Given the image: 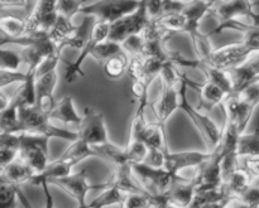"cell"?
Listing matches in <instances>:
<instances>
[{
  "label": "cell",
  "mask_w": 259,
  "mask_h": 208,
  "mask_svg": "<svg viewBox=\"0 0 259 208\" xmlns=\"http://www.w3.org/2000/svg\"><path fill=\"white\" fill-rule=\"evenodd\" d=\"M177 88H179V96H180V109L189 116L191 123L194 124L196 130L201 135L202 140H204L205 145L207 146L209 151H214L220 144L223 135V129L215 124V121L211 118L206 115L204 111H200L197 108L190 103L189 98H187V85L186 75L184 72L181 73L179 83H177Z\"/></svg>",
  "instance_id": "1"
},
{
  "label": "cell",
  "mask_w": 259,
  "mask_h": 208,
  "mask_svg": "<svg viewBox=\"0 0 259 208\" xmlns=\"http://www.w3.org/2000/svg\"><path fill=\"white\" fill-rule=\"evenodd\" d=\"M19 120L22 124V133H34L48 138H58L73 143L78 139L77 131L58 128L51 123L48 115L35 106H22L19 108Z\"/></svg>",
  "instance_id": "2"
},
{
  "label": "cell",
  "mask_w": 259,
  "mask_h": 208,
  "mask_svg": "<svg viewBox=\"0 0 259 208\" xmlns=\"http://www.w3.org/2000/svg\"><path fill=\"white\" fill-rule=\"evenodd\" d=\"M20 134V149L19 158L24 161L37 174H40L47 166L48 155H50V140L51 138L34 133H19Z\"/></svg>",
  "instance_id": "3"
},
{
  "label": "cell",
  "mask_w": 259,
  "mask_h": 208,
  "mask_svg": "<svg viewBox=\"0 0 259 208\" xmlns=\"http://www.w3.org/2000/svg\"><path fill=\"white\" fill-rule=\"evenodd\" d=\"M139 5L141 0H96L89 5H83L80 13L113 24L136 12Z\"/></svg>",
  "instance_id": "4"
},
{
  "label": "cell",
  "mask_w": 259,
  "mask_h": 208,
  "mask_svg": "<svg viewBox=\"0 0 259 208\" xmlns=\"http://www.w3.org/2000/svg\"><path fill=\"white\" fill-rule=\"evenodd\" d=\"M134 176L151 196L166 193L180 176H174L164 168H154L146 163L131 164Z\"/></svg>",
  "instance_id": "5"
},
{
  "label": "cell",
  "mask_w": 259,
  "mask_h": 208,
  "mask_svg": "<svg viewBox=\"0 0 259 208\" xmlns=\"http://www.w3.org/2000/svg\"><path fill=\"white\" fill-rule=\"evenodd\" d=\"M76 131L78 134V139L88 143L90 146H98L110 141L104 114L91 106L85 108L81 125Z\"/></svg>",
  "instance_id": "6"
},
{
  "label": "cell",
  "mask_w": 259,
  "mask_h": 208,
  "mask_svg": "<svg viewBox=\"0 0 259 208\" xmlns=\"http://www.w3.org/2000/svg\"><path fill=\"white\" fill-rule=\"evenodd\" d=\"M250 56H252L250 50L240 40V42L233 43V44L212 49L204 60L200 61L211 67L229 71L243 65Z\"/></svg>",
  "instance_id": "7"
},
{
  "label": "cell",
  "mask_w": 259,
  "mask_h": 208,
  "mask_svg": "<svg viewBox=\"0 0 259 208\" xmlns=\"http://www.w3.org/2000/svg\"><path fill=\"white\" fill-rule=\"evenodd\" d=\"M209 14L219 20L218 25L243 17L249 18L253 24L259 25V14L250 0H222L210 8Z\"/></svg>",
  "instance_id": "8"
},
{
  "label": "cell",
  "mask_w": 259,
  "mask_h": 208,
  "mask_svg": "<svg viewBox=\"0 0 259 208\" xmlns=\"http://www.w3.org/2000/svg\"><path fill=\"white\" fill-rule=\"evenodd\" d=\"M50 184H56L65 189L68 194L73 197L77 202V207H86L89 203H86V197L91 191H98L101 189L104 191L110 186V182H105L103 184H93L89 181V176L86 169H82L81 172L76 174L66 177L62 179H56V181L48 182Z\"/></svg>",
  "instance_id": "9"
},
{
  "label": "cell",
  "mask_w": 259,
  "mask_h": 208,
  "mask_svg": "<svg viewBox=\"0 0 259 208\" xmlns=\"http://www.w3.org/2000/svg\"><path fill=\"white\" fill-rule=\"evenodd\" d=\"M223 162H224V157L219 151H211L209 159L197 168L196 174H195L194 181L196 184V189L218 188V187L224 186Z\"/></svg>",
  "instance_id": "10"
},
{
  "label": "cell",
  "mask_w": 259,
  "mask_h": 208,
  "mask_svg": "<svg viewBox=\"0 0 259 208\" xmlns=\"http://www.w3.org/2000/svg\"><path fill=\"white\" fill-rule=\"evenodd\" d=\"M179 81H177V83H179ZM177 83L161 82V92H159L158 98L154 103L156 121L164 129H166V123L168 121V119L180 109Z\"/></svg>",
  "instance_id": "11"
},
{
  "label": "cell",
  "mask_w": 259,
  "mask_h": 208,
  "mask_svg": "<svg viewBox=\"0 0 259 208\" xmlns=\"http://www.w3.org/2000/svg\"><path fill=\"white\" fill-rule=\"evenodd\" d=\"M210 151L186 150V151H167L164 169L174 176H179L181 171L186 168H199L210 157Z\"/></svg>",
  "instance_id": "12"
},
{
  "label": "cell",
  "mask_w": 259,
  "mask_h": 208,
  "mask_svg": "<svg viewBox=\"0 0 259 208\" xmlns=\"http://www.w3.org/2000/svg\"><path fill=\"white\" fill-rule=\"evenodd\" d=\"M58 82L57 70H53L46 75L40 76L35 81V90H37V101L35 108L39 109L46 115H50L53 109L57 105L55 98V90Z\"/></svg>",
  "instance_id": "13"
},
{
  "label": "cell",
  "mask_w": 259,
  "mask_h": 208,
  "mask_svg": "<svg viewBox=\"0 0 259 208\" xmlns=\"http://www.w3.org/2000/svg\"><path fill=\"white\" fill-rule=\"evenodd\" d=\"M239 105V128L242 134H244L248 124L252 120L254 110L259 105V81L248 86L244 90L235 92Z\"/></svg>",
  "instance_id": "14"
},
{
  "label": "cell",
  "mask_w": 259,
  "mask_h": 208,
  "mask_svg": "<svg viewBox=\"0 0 259 208\" xmlns=\"http://www.w3.org/2000/svg\"><path fill=\"white\" fill-rule=\"evenodd\" d=\"M186 81L189 87H192L199 93V105H197V109L200 111H206V113H209L217 105L224 103L225 98L228 97V95L222 88L218 87L214 83L209 82V81H206L205 83H197L195 81L190 80L187 76Z\"/></svg>",
  "instance_id": "15"
},
{
  "label": "cell",
  "mask_w": 259,
  "mask_h": 208,
  "mask_svg": "<svg viewBox=\"0 0 259 208\" xmlns=\"http://www.w3.org/2000/svg\"><path fill=\"white\" fill-rule=\"evenodd\" d=\"M196 193V184L194 178L186 179L179 177L166 192L169 204L180 208H190Z\"/></svg>",
  "instance_id": "16"
},
{
  "label": "cell",
  "mask_w": 259,
  "mask_h": 208,
  "mask_svg": "<svg viewBox=\"0 0 259 208\" xmlns=\"http://www.w3.org/2000/svg\"><path fill=\"white\" fill-rule=\"evenodd\" d=\"M75 166H77L76 162L61 155L58 159L51 162L47 166V168H46L42 173L37 174V176L30 181V184L38 186V183H39L40 181L52 182L56 181V179L66 178V177L72 174V169Z\"/></svg>",
  "instance_id": "17"
},
{
  "label": "cell",
  "mask_w": 259,
  "mask_h": 208,
  "mask_svg": "<svg viewBox=\"0 0 259 208\" xmlns=\"http://www.w3.org/2000/svg\"><path fill=\"white\" fill-rule=\"evenodd\" d=\"M109 182H110L114 187H116L121 193L125 194V196L133 193L148 194L146 192V189L142 187V184L139 183L138 179L136 178L131 166H125L121 167V168L114 169L111 181Z\"/></svg>",
  "instance_id": "18"
},
{
  "label": "cell",
  "mask_w": 259,
  "mask_h": 208,
  "mask_svg": "<svg viewBox=\"0 0 259 208\" xmlns=\"http://www.w3.org/2000/svg\"><path fill=\"white\" fill-rule=\"evenodd\" d=\"M37 176L32 167L28 166L24 161L20 158L15 159L13 163L2 169V182L13 184V186H20L23 183H30L34 177Z\"/></svg>",
  "instance_id": "19"
},
{
  "label": "cell",
  "mask_w": 259,
  "mask_h": 208,
  "mask_svg": "<svg viewBox=\"0 0 259 208\" xmlns=\"http://www.w3.org/2000/svg\"><path fill=\"white\" fill-rule=\"evenodd\" d=\"M48 118H50V120L61 121L65 125H72L77 129L82 121V116L78 115L75 108L73 97L68 95L57 101V105L53 109L52 113L48 115Z\"/></svg>",
  "instance_id": "20"
},
{
  "label": "cell",
  "mask_w": 259,
  "mask_h": 208,
  "mask_svg": "<svg viewBox=\"0 0 259 208\" xmlns=\"http://www.w3.org/2000/svg\"><path fill=\"white\" fill-rule=\"evenodd\" d=\"M192 68H197V70L201 71L205 75V77H206V81L222 88L228 96L234 93V85H233V80L229 71L211 67V66L202 63L200 60H194Z\"/></svg>",
  "instance_id": "21"
},
{
  "label": "cell",
  "mask_w": 259,
  "mask_h": 208,
  "mask_svg": "<svg viewBox=\"0 0 259 208\" xmlns=\"http://www.w3.org/2000/svg\"><path fill=\"white\" fill-rule=\"evenodd\" d=\"M93 148L95 150L96 157L108 162L109 164L113 166L114 169L131 166L125 148H120V146L115 145L111 141H108V143L101 144V145L98 146H93Z\"/></svg>",
  "instance_id": "22"
},
{
  "label": "cell",
  "mask_w": 259,
  "mask_h": 208,
  "mask_svg": "<svg viewBox=\"0 0 259 208\" xmlns=\"http://www.w3.org/2000/svg\"><path fill=\"white\" fill-rule=\"evenodd\" d=\"M253 183V178L247 169L242 166L230 173V176L225 179L224 184L227 187V191L229 193L230 198H239Z\"/></svg>",
  "instance_id": "23"
},
{
  "label": "cell",
  "mask_w": 259,
  "mask_h": 208,
  "mask_svg": "<svg viewBox=\"0 0 259 208\" xmlns=\"http://www.w3.org/2000/svg\"><path fill=\"white\" fill-rule=\"evenodd\" d=\"M230 198L227 191V187L222 186L218 188H205L196 189L194 199L190 208H201L205 206H212V204H224Z\"/></svg>",
  "instance_id": "24"
},
{
  "label": "cell",
  "mask_w": 259,
  "mask_h": 208,
  "mask_svg": "<svg viewBox=\"0 0 259 208\" xmlns=\"http://www.w3.org/2000/svg\"><path fill=\"white\" fill-rule=\"evenodd\" d=\"M93 25H94L93 17H86L80 25H76L75 30L68 35L67 39L60 45L58 49H60L61 52H62V49L65 47L75 48V49H78V50L82 49V48L86 45V43H88L89 38H90V33H91V28H93Z\"/></svg>",
  "instance_id": "25"
},
{
  "label": "cell",
  "mask_w": 259,
  "mask_h": 208,
  "mask_svg": "<svg viewBox=\"0 0 259 208\" xmlns=\"http://www.w3.org/2000/svg\"><path fill=\"white\" fill-rule=\"evenodd\" d=\"M19 108L20 106L12 100V103L5 110L0 111V133H22Z\"/></svg>",
  "instance_id": "26"
},
{
  "label": "cell",
  "mask_w": 259,
  "mask_h": 208,
  "mask_svg": "<svg viewBox=\"0 0 259 208\" xmlns=\"http://www.w3.org/2000/svg\"><path fill=\"white\" fill-rule=\"evenodd\" d=\"M0 28H2V37L19 38L27 34V19L3 14L0 18Z\"/></svg>",
  "instance_id": "27"
},
{
  "label": "cell",
  "mask_w": 259,
  "mask_h": 208,
  "mask_svg": "<svg viewBox=\"0 0 259 208\" xmlns=\"http://www.w3.org/2000/svg\"><path fill=\"white\" fill-rule=\"evenodd\" d=\"M156 22L163 29V32H167V38L176 34V33H186L187 20L184 13L161 15V17L157 18Z\"/></svg>",
  "instance_id": "28"
},
{
  "label": "cell",
  "mask_w": 259,
  "mask_h": 208,
  "mask_svg": "<svg viewBox=\"0 0 259 208\" xmlns=\"http://www.w3.org/2000/svg\"><path fill=\"white\" fill-rule=\"evenodd\" d=\"M238 158H254L259 157V128L253 133L242 134L237 149Z\"/></svg>",
  "instance_id": "29"
},
{
  "label": "cell",
  "mask_w": 259,
  "mask_h": 208,
  "mask_svg": "<svg viewBox=\"0 0 259 208\" xmlns=\"http://www.w3.org/2000/svg\"><path fill=\"white\" fill-rule=\"evenodd\" d=\"M129 63H131V58L125 52H120L119 55L114 56V57L109 58L105 63L103 65L104 72L111 80H116L120 78L125 72H128Z\"/></svg>",
  "instance_id": "30"
},
{
  "label": "cell",
  "mask_w": 259,
  "mask_h": 208,
  "mask_svg": "<svg viewBox=\"0 0 259 208\" xmlns=\"http://www.w3.org/2000/svg\"><path fill=\"white\" fill-rule=\"evenodd\" d=\"M125 198V194L121 193L116 187L110 183L108 188L103 191V193L96 197L91 203L88 204V208H105L111 206H121Z\"/></svg>",
  "instance_id": "31"
},
{
  "label": "cell",
  "mask_w": 259,
  "mask_h": 208,
  "mask_svg": "<svg viewBox=\"0 0 259 208\" xmlns=\"http://www.w3.org/2000/svg\"><path fill=\"white\" fill-rule=\"evenodd\" d=\"M62 157H66V158L71 159L78 164L85 159L90 158V157H96V154L93 146H90L81 139H77L76 141L71 143V145L63 151Z\"/></svg>",
  "instance_id": "32"
},
{
  "label": "cell",
  "mask_w": 259,
  "mask_h": 208,
  "mask_svg": "<svg viewBox=\"0 0 259 208\" xmlns=\"http://www.w3.org/2000/svg\"><path fill=\"white\" fill-rule=\"evenodd\" d=\"M75 28H76V25H73L71 20L61 17V15H58L57 20H56V23H55V25H53L52 29L50 30L48 35H50V38L52 39V42L57 45V48H60V45L62 44L66 39H67L68 35H70L73 30H75Z\"/></svg>",
  "instance_id": "33"
},
{
  "label": "cell",
  "mask_w": 259,
  "mask_h": 208,
  "mask_svg": "<svg viewBox=\"0 0 259 208\" xmlns=\"http://www.w3.org/2000/svg\"><path fill=\"white\" fill-rule=\"evenodd\" d=\"M120 52H123V47H121L120 43H116L108 39L94 48L93 52H91V57L98 61L99 63H101V66H103L109 58L119 55Z\"/></svg>",
  "instance_id": "34"
},
{
  "label": "cell",
  "mask_w": 259,
  "mask_h": 208,
  "mask_svg": "<svg viewBox=\"0 0 259 208\" xmlns=\"http://www.w3.org/2000/svg\"><path fill=\"white\" fill-rule=\"evenodd\" d=\"M19 189V186L0 182V208H17Z\"/></svg>",
  "instance_id": "35"
},
{
  "label": "cell",
  "mask_w": 259,
  "mask_h": 208,
  "mask_svg": "<svg viewBox=\"0 0 259 208\" xmlns=\"http://www.w3.org/2000/svg\"><path fill=\"white\" fill-rule=\"evenodd\" d=\"M24 62L22 52L7 49L3 47L0 49V70L3 71H19L20 65Z\"/></svg>",
  "instance_id": "36"
},
{
  "label": "cell",
  "mask_w": 259,
  "mask_h": 208,
  "mask_svg": "<svg viewBox=\"0 0 259 208\" xmlns=\"http://www.w3.org/2000/svg\"><path fill=\"white\" fill-rule=\"evenodd\" d=\"M126 154H128L129 163L139 164L144 163L148 154V146L144 141H128L125 146Z\"/></svg>",
  "instance_id": "37"
},
{
  "label": "cell",
  "mask_w": 259,
  "mask_h": 208,
  "mask_svg": "<svg viewBox=\"0 0 259 208\" xmlns=\"http://www.w3.org/2000/svg\"><path fill=\"white\" fill-rule=\"evenodd\" d=\"M123 50L129 58L144 57V38L142 34H134L121 43Z\"/></svg>",
  "instance_id": "38"
},
{
  "label": "cell",
  "mask_w": 259,
  "mask_h": 208,
  "mask_svg": "<svg viewBox=\"0 0 259 208\" xmlns=\"http://www.w3.org/2000/svg\"><path fill=\"white\" fill-rule=\"evenodd\" d=\"M86 0H58L57 13L61 17L68 20H72L76 14H78L81 8L85 5Z\"/></svg>",
  "instance_id": "39"
},
{
  "label": "cell",
  "mask_w": 259,
  "mask_h": 208,
  "mask_svg": "<svg viewBox=\"0 0 259 208\" xmlns=\"http://www.w3.org/2000/svg\"><path fill=\"white\" fill-rule=\"evenodd\" d=\"M25 80H27V72L0 70V87L2 88L13 83H23L25 82Z\"/></svg>",
  "instance_id": "40"
},
{
  "label": "cell",
  "mask_w": 259,
  "mask_h": 208,
  "mask_svg": "<svg viewBox=\"0 0 259 208\" xmlns=\"http://www.w3.org/2000/svg\"><path fill=\"white\" fill-rule=\"evenodd\" d=\"M166 154L167 151L163 150V149L148 148V154H147V158L144 163L149 167H154V168H164Z\"/></svg>",
  "instance_id": "41"
},
{
  "label": "cell",
  "mask_w": 259,
  "mask_h": 208,
  "mask_svg": "<svg viewBox=\"0 0 259 208\" xmlns=\"http://www.w3.org/2000/svg\"><path fill=\"white\" fill-rule=\"evenodd\" d=\"M242 42L252 55L259 53V25H254L247 33H244Z\"/></svg>",
  "instance_id": "42"
},
{
  "label": "cell",
  "mask_w": 259,
  "mask_h": 208,
  "mask_svg": "<svg viewBox=\"0 0 259 208\" xmlns=\"http://www.w3.org/2000/svg\"><path fill=\"white\" fill-rule=\"evenodd\" d=\"M0 148L14 149L19 151L20 149V134L0 133Z\"/></svg>",
  "instance_id": "43"
},
{
  "label": "cell",
  "mask_w": 259,
  "mask_h": 208,
  "mask_svg": "<svg viewBox=\"0 0 259 208\" xmlns=\"http://www.w3.org/2000/svg\"><path fill=\"white\" fill-rule=\"evenodd\" d=\"M187 3L189 2H184V0H163L161 15L182 13L185 10V8H186ZM161 15H159V17H161Z\"/></svg>",
  "instance_id": "44"
},
{
  "label": "cell",
  "mask_w": 259,
  "mask_h": 208,
  "mask_svg": "<svg viewBox=\"0 0 259 208\" xmlns=\"http://www.w3.org/2000/svg\"><path fill=\"white\" fill-rule=\"evenodd\" d=\"M238 199L247 204V206L252 208H259V188L252 184Z\"/></svg>",
  "instance_id": "45"
},
{
  "label": "cell",
  "mask_w": 259,
  "mask_h": 208,
  "mask_svg": "<svg viewBox=\"0 0 259 208\" xmlns=\"http://www.w3.org/2000/svg\"><path fill=\"white\" fill-rule=\"evenodd\" d=\"M151 83L144 82V81H132V93L136 97L137 101L148 98V90Z\"/></svg>",
  "instance_id": "46"
},
{
  "label": "cell",
  "mask_w": 259,
  "mask_h": 208,
  "mask_svg": "<svg viewBox=\"0 0 259 208\" xmlns=\"http://www.w3.org/2000/svg\"><path fill=\"white\" fill-rule=\"evenodd\" d=\"M19 158V151L14 150V149H8V148H0V166L2 169L5 167L9 166L10 163Z\"/></svg>",
  "instance_id": "47"
},
{
  "label": "cell",
  "mask_w": 259,
  "mask_h": 208,
  "mask_svg": "<svg viewBox=\"0 0 259 208\" xmlns=\"http://www.w3.org/2000/svg\"><path fill=\"white\" fill-rule=\"evenodd\" d=\"M242 167L249 172L252 178H258L259 177V157H254V158H243Z\"/></svg>",
  "instance_id": "48"
},
{
  "label": "cell",
  "mask_w": 259,
  "mask_h": 208,
  "mask_svg": "<svg viewBox=\"0 0 259 208\" xmlns=\"http://www.w3.org/2000/svg\"><path fill=\"white\" fill-rule=\"evenodd\" d=\"M163 0H147V10L151 19H157L161 15Z\"/></svg>",
  "instance_id": "49"
},
{
  "label": "cell",
  "mask_w": 259,
  "mask_h": 208,
  "mask_svg": "<svg viewBox=\"0 0 259 208\" xmlns=\"http://www.w3.org/2000/svg\"><path fill=\"white\" fill-rule=\"evenodd\" d=\"M38 186L42 187L43 194H45V208H56L55 207V199H53L52 193H51V184L47 181H40Z\"/></svg>",
  "instance_id": "50"
},
{
  "label": "cell",
  "mask_w": 259,
  "mask_h": 208,
  "mask_svg": "<svg viewBox=\"0 0 259 208\" xmlns=\"http://www.w3.org/2000/svg\"><path fill=\"white\" fill-rule=\"evenodd\" d=\"M0 5L2 8H27L28 2L27 0H0Z\"/></svg>",
  "instance_id": "51"
},
{
  "label": "cell",
  "mask_w": 259,
  "mask_h": 208,
  "mask_svg": "<svg viewBox=\"0 0 259 208\" xmlns=\"http://www.w3.org/2000/svg\"><path fill=\"white\" fill-rule=\"evenodd\" d=\"M225 208H252L247 206L245 203H243L242 201H239L238 198H229L227 202H225Z\"/></svg>",
  "instance_id": "52"
},
{
  "label": "cell",
  "mask_w": 259,
  "mask_h": 208,
  "mask_svg": "<svg viewBox=\"0 0 259 208\" xmlns=\"http://www.w3.org/2000/svg\"><path fill=\"white\" fill-rule=\"evenodd\" d=\"M12 103V97H7L4 92H0V111L5 110Z\"/></svg>",
  "instance_id": "53"
},
{
  "label": "cell",
  "mask_w": 259,
  "mask_h": 208,
  "mask_svg": "<svg viewBox=\"0 0 259 208\" xmlns=\"http://www.w3.org/2000/svg\"><path fill=\"white\" fill-rule=\"evenodd\" d=\"M204 2L209 3V4L211 5V7H214L215 4H218V3H220V2H222V0H204Z\"/></svg>",
  "instance_id": "54"
},
{
  "label": "cell",
  "mask_w": 259,
  "mask_h": 208,
  "mask_svg": "<svg viewBox=\"0 0 259 208\" xmlns=\"http://www.w3.org/2000/svg\"><path fill=\"white\" fill-rule=\"evenodd\" d=\"M164 208H180V207H176V206H174V204H167L166 207Z\"/></svg>",
  "instance_id": "55"
},
{
  "label": "cell",
  "mask_w": 259,
  "mask_h": 208,
  "mask_svg": "<svg viewBox=\"0 0 259 208\" xmlns=\"http://www.w3.org/2000/svg\"><path fill=\"white\" fill-rule=\"evenodd\" d=\"M225 204V203H224ZM224 204H222V206H220L219 208H225V206H224Z\"/></svg>",
  "instance_id": "56"
},
{
  "label": "cell",
  "mask_w": 259,
  "mask_h": 208,
  "mask_svg": "<svg viewBox=\"0 0 259 208\" xmlns=\"http://www.w3.org/2000/svg\"><path fill=\"white\" fill-rule=\"evenodd\" d=\"M149 208H158V207H156V206H151Z\"/></svg>",
  "instance_id": "57"
}]
</instances>
